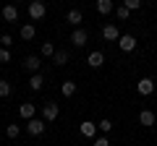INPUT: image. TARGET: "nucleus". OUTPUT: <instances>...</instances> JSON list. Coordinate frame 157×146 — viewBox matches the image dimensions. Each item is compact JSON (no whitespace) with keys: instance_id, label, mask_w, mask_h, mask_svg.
I'll use <instances>...</instances> for the list:
<instances>
[{"instance_id":"f257e3e1","label":"nucleus","mask_w":157,"mask_h":146,"mask_svg":"<svg viewBox=\"0 0 157 146\" xmlns=\"http://www.w3.org/2000/svg\"><path fill=\"white\" fill-rule=\"evenodd\" d=\"M58 112H60V110H58L55 102H47V104L42 107V118H45V123H52V120L58 118Z\"/></svg>"},{"instance_id":"f03ea898","label":"nucleus","mask_w":157,"mask_h":146,"mask_svg":"<svg viewBox=\"0 0 157 146\" xmlns=\"http://www.w3.org/2000/svg\"><path fill=\"white\" fill-rule=\"evenodd\" d=\"M86 39H89V34H86L84 29H76V31L71 34V45H73V47H84Z\"/></svg>"},{"instance_id":"7ed1b4c3","label":"nucleus","mask_w":157,"mask_h":146,"mask_svg":"<svg viewBox=\"0 0 157 146\" xmlns=\"http://www.w3.org/2000/svg\"><path fill=\"white\" fill-rule=\"evenodd\" d=\"M26 130H29L32 136H42V133H45V120H37V118L29 120V123H26Z\"/></svg>"},{"instance_id":"20e7f679","label":"nucleus","mask_w":157,"mask_h":146,"mask_svg":"<svg viewBox=\"0 0 157 146\" xmlns=\"http://www.w3.org/2000/svg\"><path fill=\"white\" fill-rule=\"evenodd\" d=\"M39 65H42V63H39V57H37V55H29V57H24V68H26V71L32 73V76L39 71Z\"/></svg>"},{"instance_id":"39448f33","label":"nucleus","mask_w":157,"mask_h":146,"mask_svg":"<svg viewBox=\"0 0 157 146\" xmlns=\"http://www.w3.org/2000/svg\"><path fill=\"white\" fill-rule=\"evenodd\" d=\"M102 37H105L107 42H115V39H121V34H118V26H113V24L102 26Z\"/></svg>"},{"instance_id":"423d86ee","label":"nucleus","mask_w":157,"mask_h":146,"mask_svg":"<svg viewBox=\"0 0 157 146\" xmlns=\"http://www.w3.org/2000/svg\"><path fill=\"white\" fill-rule=\"evenodd\" d=\"M118 45H121V50H123V52H131V50H136V39L131 37V34L121 37V39H118Z\"/></svg>"},{"instance_id":"0eeeda50","label":"nucleus","mask_w":157,"mask_h":146,"mask_svg":"<svg viewBox=\"0 0 157 146\" xmlns=\"http://www.w3.org/2000/svg\"><path fill=\"white\" fill-rule=\"evenodd\" d=\"M78 130H81V136H86V138H92V136L97 133V123H92V120H84V123L78 125Z\"/></svg>"},{"instance_id":"6e6552de","label":"nucleus","mask_w":157,"mask_h":146,"mask_svg":"<svg viewBox=\"0 0 157 146\" xmlns=\"http://www.w3.org/2000/svg\"><path fill=\"white\" fill-rule=\"evenodd\" d=\"M136 89H139V94H152V91H155V81H152V78H141L139 81V84H136Z\"/></svg>"},{"instance_id":"1a4fd4ad","label":"nucleus","mask_w":157,"mask_h":146,"mask_svg":"<svg viewBox=\"0 0 157 146\" xmlns=\"http://www.w3.org/2000/svg\"><path fill=\"white\" fill-rule=\"evenodd\" d=\"M139 123L152 128V125L157 123V118H155V112H152V110H141V112H139Z\"/></svg>"},{"instance_id":"9d476101","label":"nucleus","mask_w":157,"mask_h":146,"mask_svg":"<svg viewBox=\"0 0 157 146\" xmlns=\"http://www.w3.org/2000/svg\"><path fill=\"white\" fill-rule=\"evenodd\" d=\"M45 11H47L45 3H39V0L29 5V16H32V18H42V16H45Z\"/></svg>"},{"instance_id":"9b49d317","label":"nucleus","mask_w":157,"mask_h":146,"mask_svg":"<svg viewBox=\"0 0 157 146\" xmlns=\"http://www.w3.org/2000/svg\"><path fill=\"white\" fill-rule=\"evenodd\" d=\"M18 115H21V118H26V123H29V120H34V104H32V102L21 104V107H18Z\"/></svg>"},{"instance_id":"f8f14e48","label":"nucleus","mask_w":157,"mask_h":146,"mask_svg":"<svg viewBox=\"0 0 157 146\" xmlns=\"http://www.w3.org/2000/svg\"><path fill=\"white\" fill-rule=\"evenodd\" d=\"M86 63H89V68H100L102 63H105V55H102L100 50H97V52H89V60H86Z\"/></svg>"},{"instance_id":"ddd939ff","label":"nucleus","mask_w":157,"mask_h":146,"mask_svg":"<svg viewBox=\"0 0 157 146\" xmlns=\"http://www.w3.org/2000/svg\"><path fill=\"white\" fill-rule=\"evenodd\" d=\"M97 11H100L102 16H107V13L115 11V5H113V0H97Z\"/></svg>"},{"instance_id":"4468645a","label":"nucleus","mask_w":157,"mask_h":146,"mask_svg":"<svg viewBox=\"0 0 157 146\" xmlns=\"http://www.w3.org/2000/svg\"><path fill=\"white\" fill-rule=\"evenodd\" d=\"M3 18H6V21H16V18H18L16 5H3Z\"/></svg>"},{"instance_id":"2eb2a0df","label":"nucleus","mask_w":157,"mask_h":146,"mask_svg":"<svg viewBox=\"0 0 157 146\" xmlns=\"http://www.w3.org/2000/svg\"><path fill=\"white\" fill-rule=\"evenodd\" d=\"M60 94L63 97H73L76 94V84H73V81H63L60 84Z\"/></svg>"},{"instance_id":"dca6fc26","label":"nucleus","mask_w":157,"mask_h":146,"mask_svg":"<svg viewBox=\"0 0 157 146\" xmlns=\"http://www.w3.org/2000/svg\"><path fill=\"white\" fill-rule=\"evenodd\" d=\"M42 84H45V78H42L39 73H34L32 78H29V89H32V91H39V89H42Z\"/></svg>"},{"instance_id":"f3484780","label":"nucleus","mask_w":157,"mask_h":146,"mask_svg":"<svg viewBox=\"0 0 157 146\" xmlns=\"http://www.w3.org/2000/svg\"><path fill=\"white\" fill-rule=\"evenodd\" d=\"M34 34H37V31H34V26H32V24H24V26H21V39H24V42L34 39Z\"/></svg>"},{"instance_id":"a211bd4d","label":"nucleus","mask_w":157,"mask_h":146,"mask_svg":"<svg viewBox=\"0 0 157 146\" xmlns=\"http://www.w3.org/2000/svg\"><path fill=\"white\" fill-rule=\"evenodd\" d=\"M68 24H73V26H78V24H81V11H78V8H73V11H68Z\"/></svg>"},{"instance_id":"6ab92c4d","label":"nucleus","mask_w":157,"mask_h":146,"mask_svg":"<svg viewBox=\"0 0 157 146\" xmlns=\"http://www.w3.org/2000/svg\"><path fill=\"white\" fill-rule=\"evenodd\" d=\"M52 63H55V65H66V63H68V52L66 50H58L55 57H52Z\"/></svg>"},{"instance_id":"aec40b11","label":"nucleus","mask_w":157,"mask_h":146,"mask_svg":"<svg viewBox=\"0 0 157 146\" xmlns=\"http://www.w3.org/2000/svg\"><path fill=\"white\" fill-rule=\"evenodd\" d=\"M55 47H52V42H45V45H42V55H45V57H55Z\"/></svg>"},{"instance_id":"412c9836","label":"nucleus","mask_w":157,"mask_h":146,"mask_svg":"<svg viewBox=\"0 0 157 146\" xmlns=\"http://www.w3.org/2000/svg\"><path fill=\"white\" fill-rule=\"evenodd\" d=\"M18 133H21L18 125H8V128H6V136H8V138H18Z\"/></svg>"},{"instance_id":"4be33fe9","label":"nucleus","mask_w":157,"mask_h":146,"mask_svg":"<svg viewBox=\"0 0 157 146\" xmlns=\"http://www.w3.org/2000/svg\"><path fill=\"white\" fill-rule=\"evenodd\" d=\"M0 63H3V65H6V63H11V50L0 47Z\"/></svg>"},{"instance_id":"5701e85b","label":"nucleus","mask_w":157,"mask_h":146,"mask_svg":"<svg viewBox=\"0 0 157 146\" xmlns=\"http://www.w3.org/2000/svg\"><path fill=\"white\" fill-rule=\"evenodd\" d=\"M8 94H11V84L3 78V81H0V97H8Z\"/></svg>"},{"instance_id":"b1692460","label":"nucleus","mask_w":157,"mask_h":146,"mask_svg":"<svg viewBox=\"0 0 157 146\" xmlns=\"http://www.w3.org/2000/svg\"><path fill=\"white\" fill-rule=\"evenodd\" d=\"M115 13H118V18H121V21H126V18H128V13H131V11H128V8H126V5H121V8H118Z\"/></svg>"},{"instance_id":"393cba45","label":"nucleus","mask_w":157,"mask_h":146,"mask_svg":"<svg viewBox=\"0 0 157 146\" xmlns=\"http://www.w3.org/2000/svg\"><path fill=\"white\" fill-rule=\"evenodd\" d=\"M97 125H100V130H102V133H110V128H113V123H110V120H102V123H97Z\"/></svg>"},{"instance_id":"a878e982","label":"nucleus","mask_w":157,"mask_h":146,"mask_svg":"<svg viewBox=\"0 0 157 146\" xmlns=\"http://www.w3.org/2000/svg\"><path fill=\"white\" fill-rule=\"evenodd\" d=\"M123 5L128 8V11H136V8H141V3H139V0H126Z\"/></svg>"},{"instance_id":"bb28decb","label":"nucleus","mask_w":157,"mask_h":146,"mask_svg":"<svg viewBox=\"0 0 157 146\" xmlns=\"http://www.w3.org/2000/svg\"><path fill=\"white\" fill-rule=\"evenodd\" d=\"M0 42H3V47H6V50H8V47H11V37H8V34H3V37H0Z\"/></svg>"},{"instance_id":"cd10ccee","label":"nucleus","mask_w":157,"mask_h":146,"mask_svg":"<svg viewBox=\"0 0 157 146\" xmlns=\"http://www.w3.org/2000/svg\"><path fill=\"white\" fill-rule=\"evenodd\" d=\"M94 146H110V141H107L105 136H102V138H97V141H94Z\"/></svg>"},{"instance_id":"c85d7f7f","label":"nucleus","mask_w":157,"mask_h":146,"mask_svg":"<svg viewBox=\"0 0 157 146\" xmlns=\"http://www.w3.org/2000/svg\"><path fill=\"white\" fill-rule=\"evenodd\" d=\"M155 118H157V112H155Z\"/></svg>"}]
</instances>
